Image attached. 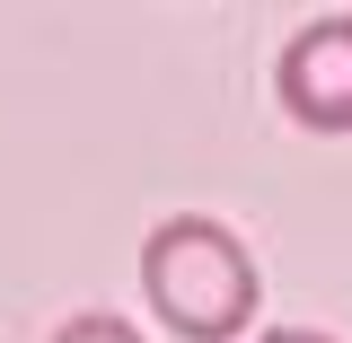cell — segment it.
<instances>
[{"label":"cell","instance_id":"obj_4","mask_svg":"<svg viewBox=\"0 0 352 343\" xmlns=\"http://www.w3.org/2000/svg\"><path fill=\"white\" fill-rule=\"evenodd\" d=\"M256 343H335V335H317V326H264Z\"/></svg>","mask_w":352,"mask_h":343},{"label":"cell","instance_id":"obj_1","mask_svg":"<svg viewBox=\"0 0 352 343\" xmlns=\"http://www.w3.org/2000/svg\"><path fill=\"white\" fill-rule=\"evenodd\" d=\"M141 291H150V308L185 343H229V335H247V317L264 308L247 238L212 212H176L141 238Z\"/></svg>","mask_w":352,"mask_h":343},{"label":"cell","instance_id":"obj_2","mask_svg":"<svg viewBox=\"0 0 352 343\" xmlns=\"http://www.w3.org/2000/svg\"><path fill=\"white\" fill-rule=\"evenodd\" d=\"M273 97L308 132H352V9L344 18H308L273 62Z\"/></svg>","mask_w":352,"mask_h":343},{"label":"cell","instance_id":"obj_3","mask_svg":"<svg viewBox=\"0 0 352 343\" xmlns=\"http://www.w3.org/2000/svg\"><path fill=\"white\" fill-rule=\"evenodd\" d=\"M53 343H141V335H132V317H115V308H80V317L53 326Z\"/></svg>","mask_w":352,"mask_h":343}]
</instances>
